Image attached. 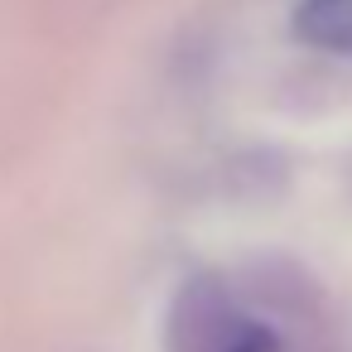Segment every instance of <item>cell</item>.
Instances as JSON below:
<instances>
[{
  "instance_id": "obj_1",
  "label": "cell",
  "mask_w": 352,
  "mask_h": 352,
  "mask_svg": "<svg viewBox=\"0 0 352 352\" xmlns=\"http://www.w3.org/2000/svg\"><path fill=\"white\" fill-rule=\"evenodd\" d=\"M169 352H280V333L251 314L222 275L198 270L169 304Z\"/></svg>"
},
{
  "instance_id": "obj_2",
  "label": "cell",
  "mask_w": 352,
  "mask_h": 352,
  "mask_svg": "<svg viewBox=\"0 0 352 352\" xmlns=\"http://www.w3.org/2000/svg\"><path fill=\"white\" fill-rule=\"evenodd\" d=\"M289 34L328 58H352V0H294Z\"/></svg>"
}]
</instances>
